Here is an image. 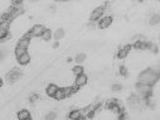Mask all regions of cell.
<instances>
[{
    "instance_id": "cell-1",
    "label": "cell",
    "mask_w": 160,
    "mask_h": 120,
    "mask_svg": "<svg viewBox=\"0 0 160 120\" xmlns=\"http://www.w3.org/2000/svg\"><path fill=\"white\" fill-rule=\"evenodd\" d=\"M159 77H160V75L154 68H148V70H144L139 75V82L152 86L158 81V80H159Z\"/></svg>"
},
{
    "instance_id": "cell-2",
    "label": "cell",
    "mask_w": 160,
    "mask_h": 120,
    "mask_svg": "<svg viewBox=\"0 0 160 120\" xmlns=\"http://www.w3.org/2000/svg\"><path fill=\"white\" fill-rule=\"evenodd\" d=\"M29 37H30V35H29ZM29 37H28V35H27V37H23L20 41L18 42V46H17V48H15V55H17V57H19V56L27 53V50H28V47H29V44H30Z\"/></svg>"
},
{
    "instance_id": "cell-3",
    "label": "cell",
    "mask_w": 160,
    "mask_h": 120,
    "mask_svg": "<svg viewBox=\"0 0 160 120\" xmlns=\"http://www.w3.org/2000/svg\"><path fill=\"white\" fill-rule=\"evenodd\" d=\"M136 94L141 97H146L151 94V86L150 85H145V84H138L136 85Z\"/></svg>"
},
{
    "instance_id": "cell-4",
    "label": "cell",
    "mask_w": 160,
    "mask_h": 120,
    "mask_svg": "<svg viewBox=\"0 0 160 120\" xmlns=\"http://www.w3.org/2000/svg\"><path fill=\"white\" fill-rule=\"evenodd\" d=\"M128 102H129V105H130L131 109H140V107L142 106V99H141V96H139L138 94L131 95V96L129 97Z\"/></svg>"
},
{
    "instance_id": "cell-5",
    "label": "cell",
    "mask_w": 160,
    "mask_h": 120,
    "mask_svg": "<svg viewBox=\"0 0 160 120\" xmlns=\"http://www.w3.org/2000/svg\"><path fill=\"white\" fill-rule=\"evenodd\" d=\"M9 25H10V20H0V38H2V41H4L8 37Z\"/></svg>"
},
{
    "instance_id": "cell-6",
    "label": "cell",
    "mask_w": 160,
    "mask_h": 120,
    "mask_svg": "<svg viewBox=\"0 0 160 120\" xmlns=\"http://www.w3.org/2000/svg\"><path fill=\"white\" fill-rule=\"evenodd\" d=\"M103 12H105V8L103 7H98L96 9H93V12L91 13V22H97V20H101L102 19V15H103Z\"/></svg>"
},
{
    "instance_id": "cell-7",
    "label": "cell",
    "mask_w": 160,
    "mask_h": 120,
    "mask_svg": "<svg viewBox=\"0 0 160 120\" xmlns=\"http://www.w3.org/2000/svg\"><path fill=\"white\" fill-rule=\"evenodd\" d=\"M87 81H88V77L85 73L78 75L76 76V80H74V87H82L87 84Z\"/></svg>"
},
{
    "instance_id": "cell-8",
    "label": "cell",
    "mask_w": 160,
    "mask_h": 120,
    "mask_svg": "<svg viewBox=\"0 0 160 120\" xmlns=\"http://www.w3.org/2000/svg\"><path fill=\"white\" fill-rule=\"evenodd\" d=\"M46 30H47V29H46L43 25H34V27L30 29L29 35H30V37H42Z\"/></svg>"
},
{
    "instance_id": "cell-9",
    "label": "cell",
    "mask_w": 160,
    "mask_h": 120,
    "mask_svg": "<svg viewBox=\"0 0 160 120\" xmlns=\"http://www.w3.org/2000/svg\"><path fill=\"white\" fill-rule=\"evenodd\" d=\"M58 90H59V87H58L57 85H54V84H51V85H48V86H47V89H46V92H47V95H48V96H51V97H54V96L57 95Z\"/></svg>"
},
{
    "instance_id": "cell-10",
    "label": "cell",
    "mask_w": 160,
    "mask_h": 120,
    "mask_svg": "<svg viewBox=\"0 0 160 120\" xmlns=\"http://www.w3.org/2000/svg\"><path fill=\"white\" fill-rule=\"evenodd\" d=\"M130 53V46H125L122 48H120L118 52H117V57L118 58H126Z\"/></svg>"
},
{
    "instance_id": "cell-11",
    "label": "cell",
    "mask_w": 160,
    "mask_h": 120,
    "mask_svg": "<svg viewBox=\"0 0 160 120\" xmlns=\"http://www.w3.org/2000/svg\"><path fill=\"white\" fill-rule=\"evenodd\" d=\"M68 116H69L71 120H81L82 116H83V112L81 110H72Z\"/></svg>"
},
{
    "instance_id": "cell-12",
    "label": "cell",
    "mask_w": 160,
    "mask_h": 120,
    "mask_svg": "<svg viewBox=\"0 0 160 120\" xmlns=\"http://www.w3.org/2000/svg\"><path fill=\"white\" fill-rule=\"evenodd\" d=\"M19 77H20V73H19V71H17V70H13V71H10V72L7 75L8 81H10V82L17 81V80H18Z\"/></svg>"
},
{
    "instance_id": "cell-13",
    "label": "cell",
    "mask_w": 160,
    "mask_h": 120,
    "mask_svg": "<svg viewBox=\"0 0 160 120\" xmlns=\"http://www.w3.org/2000/svg\"><path fill=\"white\" fill-rule=\"evenodd\" d=\"M111 23H112V18H111V17H105V18H102V19L100 20L98 25H100V28L105 29V28H107L108 25H111Z\"/></svg>"
},
{
    "instance_id": "cell-14",
    "label": "cell",
    "mask_w": 160,
    "mask_h": 120,
    "mask_svg": "<svg viewBox=\"0 0 160 120\" xmlns=\"http://www.w3.org/2000/svg\"><path fill=\"white\" fill-rule=\"evenodd\" d=\"M18 62H19L20 65H28V63L30 62V55L27 52V53L19 56V57H18Z\"/></svg>"
},
{
    "instance_id": "cell-15",
    "label": "cell",
    "mask_w": 160,
    "mask_h": 120,
    "mask_svg": "<svg viewBox=\"0 0 160 120\" xmlns=\"http://www.w3.org/2000/svg\"><path fill=\"white\" fill-rule=\"evenodd\" d=\"M17 117H18V120H27L30 117V114L28 110H19L17 114Z\"/></svg>"
},
{
    "instance_id": "cell-16",
    "label": "cell",
    "mask_w": 160,
    "mask_h": 120,
    "mask_svg": "<svg viewBox=\"0 0 160 120\" xmlns=\"http://www.w3.org/2000/svg\"><path fill=\"white\" fill-rule=\"evenodd\" d=\"M150 25H158L160 23V14H152L149 19Z\"/></svg>"
},
{
    "instance_id": "cell-17",
    "label": "cell",
    "mask_w": 160,
    "mask_h": 120,
    "mask_svg": "<svg viewBox=\"0 0 160 120\" xmlns=\"http://www.w3.org/2000/svg\"><path fill=\"white\" fill-rule=\"evenodd\" d=\"M74 61H76V63H77V65L83 63V62L86 61V55H85V53H78V55L76 56Z\"/></svg>"
},
{
    "instance_id": "cell-18",
    "label": "cell",
    "mask_w": 160,
    "mask_h": 120,
    "mask_svg": "<svg viewBox=\"0 0 160 120\" xmlns=\"http://www.w3.org/2000/svg\"><path fill=\"white\" fill-rule=\"evenodd\" d=\"M53 37H54V39H57V41H59V39H62V38L64 37V30H63L62 28H59V29H57V30L54 32V34H53Z\"/></svg>"
},
{
    "instance_id": "cell-19",
    "label": "cell",
    "mask_w": 160,
    "mask_h": 120,
    "mask_svg": "<svg viewBox=\"0 0 160 120\" xmlns=\"http://www.w3.org/2000/svg\"><path fill=\"white\" fill-rule=\"evenodd\" d=\"M66 96H67L66 90H64V89H59V90H58V92H57V95H56L54 97H56L57 100H63Z\"/></svg>"
},
{
    "instance_id": "cell-20",
    "label": "cell",
    "mask_w": 160,
    "mask_h": 120,
    "mask_svg": "<svg viewBox=\"0 0 160 120\" xmlns=\"http://www.w3.org/2000/svg\"><path fill=\"white\" fill-rule=\"evenodd\" d=\"M56 119H57V112L54 111H49L44 117V120H56Z\"/></svg>"
},
{
    "instance_id": "cell-21",
    "label": "cell",
    "mask_w": 160,
    "mask_h": 120,
    "mask_svg": "<svg viewBox=\"0 0 160 120\" xmlns=\"http://www.w3.org/2000/svg\"><path fill=\"white\" fill-rule=\"evenodd\" d=\"M51 38H52V32H51L49 29H47V30L43 33V35H42V39H43V41H49Z\"/></svg>"
},
{
    "instance_id": "cell-22",
    "label": "cell",
    "mask_w": 160,
    "mask_h": 120,
    "mask_svg": "<svg viewBox=\"0 0 160 120\" xmlns=\"http://www.w3.org/2000/svg\"><path fill=\"white\" fill-rule=\"evenodd\" d=\"M73 73H74L76 76H78V75H82V73H83V68H82L81 66H76V67L73 68Z\"/></svg>"
},
{
    "instance_id": "cell-23",
    "label": "cell",
    "mask_w": 160,
    "mask_h": 120,
    "mask_svg": "<svg viewBox=\"0 0 160 120\" xmlns=\"http://www.w3.org/2000/svg\"><path fill=\"white\" fill-rule=\"evenodd\" d=\"M111 90H112V91H115V92H117V91H121V90H122V86L120 85V84H115V85H112Z\"/></svg>"
},
{
    "instance_id": "cell-24",
    "label": "cell",
    "mask_w": 160,
    "mask_h": 120,
    "mask_svg": "<svg viewBox=\"0 0 160 120\" xmlns=\"http://www.w3.org/2000/svg\"><path fill=\"white\" fill-rule=\"evenodd\" d=\"M120 73L124 75V76H126V75H128V70H126V67H125V66H121V67H120Z\"/></svg>"
},
{
    "instance_id": "cell-25",
    "label": "cell",
    "mask_w": 160,
    "mask_h": 120,
    "mask_svg": "<svg viewBox=\"0 0 160 120\" xmlns=\"http://www.w3.org/2000/svg\"><path fill=\"white\" fill-rule=\"evenodd\" d=\"M58 46H59V44H58V42H56V43H54V44H53V47H54V48H57V47H58Z\"/></svg>"
},
{
    "instance_id": "cell-26",
    "label": "cell",
    "mask_w": 160,
    "mask_h": 120,
    "mask_svg": "<svg viewBox=\"0 0 160 120\" xmlns=\"http://www.w3.org/2000/svg\"><path fill=\"white\" fill-rule=\"evenodd\" d=\"M27 120H32V117H29V119H27Z\"/></svg>"
}]
</instances>
